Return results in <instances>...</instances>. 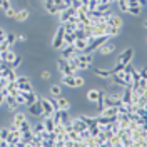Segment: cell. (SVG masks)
<instances>
[{
  "mask_svg": "<svg viewBox=\"0 0 147 147\" xmlns=\"http://www.w3.org/2000/svg\"><path fill=\"white\" fill-rule=\"evenodd\" d=\"M40 77H42L44 80H49V79H50V72H49V70H42V74H40Z\"/></svg>",
  "mask_w": 147,
  "mask_h": 147,
  "instance_id": "31",
  "label": "cell"
},
{
  "mask_svg": "<svg viewBox=\"0 0 147 147\" xmlns=\"http://www.w3.org/2000/svg\"><path fill=\"white\" fill-rule=\"evenodd\" d=\"M9 7H10V2H9V0H0V9L5 10V9H9Z\"/></svg>",
  "mask_w": 147,
  "mask_h": 147,
  "instance_id": "30",
  "label": "cell"
},
{
  "mask_svg": "<svg viewBox=\"0 0 147 147\" xmlns=\"http://www.w3.org/2000/svg\"><path fill=\"white\" fill-rule=\"evenodd\" d=\"M24 120H27V117H25V114L24 112H15V115H13V120H12V125L13 127H18Z\"/></svg>",
  "mask_w": 147,
  "mask_h": 147,
  "instance_id": "19",
  "label": "cell"
},
{
  "mask_svg": "<svg viewBox=\"0 0 147 147\" xmlns=\"http://www.w3.org/2000/svg\"><path fill=\"white\" fill-rule=\"evenodd\" d=\"M9 2H10V0H9Z\"/></svg>",
  "mask_w": 147,
  "mask_h": 147,
  "instance_id": "35",
  "label": "cell"
},
{
  "mask_svg": "<svg viewBox=\"0 0 147 147\" xmlns=\"http://www.w3.org/2000/svg\"><path fill=\"white\" fill-rule=\"evenodd\" d=\"M5 40L9 42V45H12L13 42H17V34H7V37H5Z\"/></svg>",
  "mask_w": 147,
  "mask_h": 147,
  "instance_id": "28",
  "label": "cell"
},
{
  "mask_svg": "<svg viewBox=\"0 0 147 147\" xmlns=\"http://www.w3.org/2000/svg\"><path fill=\"white\" fill-rule=\"evenodd\" d=\"M95 75H97L99 79H109V77H112V70H107V69H97V70H95Z\"/></svg>",
  "mask_w": 147,
  "mask_h": 147,
  "instance_id": "21",
  "label": "cell"
},
{
  "mask_svg": "<svg viewBox=\"0 0 147 147\" xmlns=\"http://www.w3.org/2000/svg\"><path fill=\"white\" fill-rule=\"evenodd\" d=\"M40 105H42V110H44V115H52L55 110V99H47V97H42L38 99Z\"/></svg>",
  "mask_w": 147,
  "mask_h": 147,
  "instance_id": "1",
  "label": "cell"
},
{
  "mask_svg": "<svg viewBox=\"0 0 147 147\" xmlns=\"http://www.w3.org/2000/svg\"><path fill=\"white\" fill-rule=\"evenodd\" d=\"M119 34H120L119 27H110V25H107V28H105V35H109V37H117Z\"/></svg>",
  "mask_w": 147,
  "mask_h": 147,
  "instance_id": "24",
  "label": "cell"
},
{
  "mask_svg": "<svg viewBox=\"0 0 147 147\" xmlns=\"http://www.w3.org/2000/svg\"><path fill=\"white\" fill-rule=\"evenodd\" d=\"M87 127H89V125H87V124H85V122H84L80 117H79V119H74V120H72V129L75 130V132H79V134H80V132H84V130H85Z\"/></svg>",
  "mask_w": 147,
  "mask_h": 147,
  "instance_id": "15",
  "label": "cell"
},
{
  "mask_svg": "<svg viewBox=\"0 0 147 147\" xmlns=\"http://www.w3.org/2000/svg\"><path fill=\"white\" fill-rule=\"evenodd\" d=\"M50 94H52L54 97H59V95H62V87H60L59 84H54V85L50 87Z\"/></svg>",
  "mask_w": 147,
  "mask_h": 147,
  "instance_id": "25",
  "label": "cell"
},
{
  "mask_svg": "<svg viewBox=\"0 0 147 147\" xmlns=\"http://www.w3.org/2000/svg\"><path fill=\"white\" fill-rule=\"evenodd\" d=\"M77 64H79V70H85L89 65L92 64V55L90 52H82V54H77Z\"/></svg>",
  "mask_w": 147,
  "mask_h": 147,
  "instance_id": "2",
  "label": "cell"
},
{
  "mask_svg": "<svg viewBox=\"0 0 147 147\" xmlns=\"http://www.w3.org/2000/svg\"><path fill=\"white\" fill-rule=\"evenodd\" d=\"M55 109H60V110H69V109H70V102L67 100L65 97H62V95H59V97H55Z\"/></svg>",
  "mask_w": 147,
  "mask_h": 147,
  "instance_id": "10",
  "label": "cell"
},
{
  "mask_svg": "<svg viewBox=\"0 0 147 147\" xmlns=\"http://www.w3.org/2000/svg\"><path fill=\"white\" fill-rule=\"evenodd\" d=\"M64 35H65V28L60 24V27L57 28L54 38H52V47L54 49H62V45H64Z\"/></svg>",
  "mask_w": 147,
  "mask_h": 147,
  "instance_id": "3",
  "label": "cell"
},
{
  "mask_svg": "<svg viewBox=\"0 0 147 147\" xmlns=\"http://www.w3.org/2000/svg\"><path fill=\"white\" fill-rule=\"evenodd\" d=\"M15 59H17V54H15V52H13V50H7V52H5V59H3V62H7V64H13V60H15Z\"/></svg>",
  "mask_w": 147,
  "mask_h": 147,
  "instance_id": "22",
  "label": "cell"
},
{
  "mask_svg": "<svg viewBox=\"0 0 147 147\" xmlns=\"http://www.w3.org/2000/svg\"><path fill=\"white\" fill-rule=\"evenodd\" d=\"M104 95H105V92H100L99 89H90V90L87 92V95H85V97H87V100H89V102H94V104H95V102L100 100Z\"/></svg>",
  "mask_w": 147,
  "mask_h": 147,
  "instance_id": "6",
  "label": "cell"
},
{
  "mask_svg": "<svg viewBox=\"0 0 147 147\" xmlns=\"http://www.w3.org/2000/svg\"><path fill=\"white\" fill-rule=\"evenodd\" d=\"M44 125H45V130L49 134H52L55 129V122L52 119V115H44Z\"/></svg>",
  "mask_w": 147,
  "mask_h": 147,
  "instance_id": "16",
  "label": "cell"
},
{
  "mask_svg": "<svg viewBox=\"0 0 147 147\" xmlns=\"http://www.w3.org/2000/svg\"><path fill=\"white\" fill-rule=\"evenodd\" d=\"M17 40H18V42H24V40H27V35H25V34H18Z\"/></svg>",
  "mask_w": 147,
  "mask_h": 147,
  "instance_id": "32",
  "label": "cell"
},
{
  "mask_svg": "<svg viewBox=\"0 0 147 147\" xmlns=\"http://www.w3.org/2000/svg\"><path fill=\"white\" fill-rule=\"evenodd\" d=\"M3 100H5V95H3V92H0V105L3 104Z\"/></svg>",
  "mask_w": 147,
  "mask_h": 147,
  "instance_id": "34",
  "label": "cell"
},
{
  "mask_svg": "<svg viewBox=\"0 0 147 147\" xmlns=\"http://www.w3.org/2000/svg\"><path fill=\"white\" fill-rule=\"evenodd\" d=\"M84 85H85V79H84L82 75H77V74H75V89L84 87Z\"/></svg>",
  "mask_w": 147,
  "mask_h": 147,
  "instance_id": "26",
  "label": "cell"
},
{
  "mask_svg": "<svg viewBox=\"0 0 147 147\" xmlns=\"http://www.w3.org/2000/svg\"><path fill=\"white\" fill-rule=\"evenodd\" d=\"M5 104H7V110H10V112H15V110H17V107H18V102L15 100V97H13V95H9V94H7V95H5Z\"/></svg>",
  "mask_w": 147,
  "mask_h": 147,
  "instance_id": "13",
  "label": "cell"
},
{
  "mask_svg": "<svg viewBox=\"0 0 147 147\" xmlns=\"http://www.w3.org/2000/svg\"><path fill=\"white\" fill-rule=\"evenodd\" d=\"M28 109L32 112V115H35V117H40V115H44V110H42V105H40V102H32V104H28Z\"/></svg>",
  "mask_w": 147,
  "mask_h": 147,
  "instance_id": "14",
  "label": "cell"
},
{
  "mask_svg": "<svg viewBox=\"0 0 147 147\" xmlns=\"http://www.w3.org/2000/svg\"><path fill=\"white\" fill-rule=\"evenodd\" d=\"M114 50H115V44H114L112 40H109V38L99 47V52H100L102 55H109V54H112Z\"/></svg>",
  "mask_w": 147,
  "mask_h": 147,
  "instance_id": "8",
  "label": "cell"
},
{
  "mask_svg": "<svg viewBox=\"0 0 147 147\" xmlns=\"http://www.w3.org/2000/svg\"><path fill=\"white\" fill-rule=\"evenodd\" d=\"M57 69L60 70L62 75H75V74L72 72V69L69 67V64H67V59H64V57L57 60Z\"/></svg>",
  "mask_w": 147,
  "mask_h": 147,
  "instance_id": "5",
  "label": "cell"
},
{
  "mask_svg": "<svg viewBox=\"0 0 147 147\" xmlns=\"http://www.w3.org/2000/svg\"><path fill=\"white\" fill-rule=\"evenodd\" d=\"M3 12H5V17H9V18H15V15H17V10L13 9V7H9V9H5Z\"/></svg>",
  "mask_w": 147,
  "mask_h": 147,
  "instance_id": "27",
  "label": "cell"
},
{
  "mask_svg": "<svg viewBox=\"0 0 147 147\" xmlns=\"http://www.w3.org/2000/svg\"><path fill=\"white\" fill-rule=\"evenodd\" d=\"M140 10H142V7H129L127 12L132 15H140Z\"/></svg>",
  "mask_w": 147,
  "mask_h": 147,
  "instance_id": "29",
  "label": "cell"
},
{
  "mask_svg": "<svg viewBox=\"0 0 147 147\" xmlns=\"http://www.w3.org/2000/svg\"><path fill=\"white\" fill-rule=\"evenodd\" d=\"M5 37H7V32H5L3 28H0V42H2V40H5Z\"/></svg>",
  "mask_w": 147,
  "mask_h": 147,
  "instance_id": "33",
  "label": "cell"
},
{
  "mask_svg": "<svg viewBox=\"0 0 147 147\" xmlns=\"http://www.w3.org/2000/svg\"><path fill=\"white\" fill-rule=\"evenodd\" d=\"M62 84L75 89V75H62Z\"/></svg>",
  "mask_w": 147,
  "mask_h": 147,
  "instance_id": "20",
  "label": "cell"
},
{
  "mask_svg": "<svg viewBox=\"0 0 147 147\" xmlns=\"http://www.w3.org/2000/svg\"><path fill=\"white\" fill-rule=\"evenodd\" d=\"M32 132H34V136H40L42 132H45L44 120H42V122H38V124H35V125H34V129H32Z\"/></svg>",
  "mask_w": 147,
  "mask_h": 147,
  "instance_id": "23",
  "label": "cell"
},
{
  "mask_svg": "<svg viewBox=\"0 0 147 147\" xmlns=\"http://www.w3.org/2000/svg\"><path fill=\"white\" fill-rule=\"evenodd\" d=\"M132 55H134V50H132V49H125V50L120 54L119 62H120V64H124V65L130 64V60H132Z\"/></svg>",
  "mask_w": 147,
  "mask_h": 147,
  "instance_id": "11",
  "label": "cell"
},
{
  "mask_svg": "<svg viewBox=\"0 0 147 147\" xmlns=\"http://www.w3.org/2000/svg\"><path fill=\"white\" fill-rule=\"evenodd\" d=\"M28 17H30V12H28L27 9H22V10H17V15H15V22H25V20H28Z\"/></svg>",
  "mask_w": 147,
  "mask_h": 147,
  "instance_id": "18",
  "label": "cell"
},
{
  "mask_svg": "<svg viewBox=\"0 0 147 147\" xmlns=\"http://www.w3.org/2000/svg\"><path fill=\"white\" fill-rule=\"evenodd\" d=\"M15 84H17V89L20 92L32 90V84H30V80H28L27 77H24V75H17V80H15Z\"/></svg>",
  "mask_w": 147,
  "mask_h": 147,
  "instance_id": "4",
  "label": "cell"
},
{
  "mask_svg": "<svg viewBox=\"0 0 147 147\" xmlns=\"http://www.w3.org/2000/svg\"><path fill=\"white\" fill-rule=\"evenodd\" d=\"M60 52H62V57L64 59H75L77 57V50H75L74 45H64L60 49Z\"/></svg>",
  "mask_w": 147,
  "mask_h": 147,
  "instance_id": "9",
  "label": "cell"
},
{
  "mask_svg": "<svg viewBox=\"0 0 147 147\" xmlns=\"http://www.w3.org/2000/svg\"><path fill=\"white\" fill-rule=\"evenodd\" d=\"M20 92V90H18ZM22 95H24V99H25V102L27 104H32V102H37L38 100V95H37L34 90H28V92H20Z\"/></svg>",
  "mask_w": 147,
  "mask_h": 147,
  "instance_id": "17",
  "label": "cell"
},
{
  "mask_svg": "<svg viewBox=\"0 0 147 147\" xmlns=\"http://www.w3.org/2000/svg\"><path fill=\"white\" fill-rule=\"evenodd\" d=\"M87 42H89V37L75 38V42H74V47H75V50H77V52H85V49H87Z\"/></svg>",
  "mask_w": 147,
  "mask_h": 147,
  "instance_id": "12",
  "label": "cell"
},
{
  "mask_svg": "<svg viewBox=\"0 0 147 147\" xmlns=\"http://www.w3.org/2000/svg\"><path fill=\"white\" fill-rule=\"evenodd\" d=\"M105 22H107V25H110V27H119L122 28V17H119V15H114V13H109L107 17H105Z\"/></svg>",
  "mask_w": 147,
  "mask_h": 147,
  "instance_id": "7",
  "label": "cell"
}]
</instances>
